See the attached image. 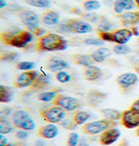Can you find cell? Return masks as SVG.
Masks as SVG:
<instances>
[{"label":"cell","instance_id":"obj_30","mask_svg":"<svg viewBox=\"0 0 139 146\" xmlns=\"http://www.w3.org/2000/svg\"><path fill=\"white\" fill-rule=\"evenodd\" d=\"M82 5H83V9L88 12L97 11L101 7V4L97 0H86V1L83 2Z\"/></svg>","mask_w":139,"mask_h":146},{"label":"cell","instance_id":"obj_4","mask_svg":"<svg viewBox=\"0 0 139 146\" xmlns=\"http://www.w3.org/2000/svg\"><path fill=\"white\" fill-rule=\"evenodd\" d=\"M60 25V30L75 34H86L93 31L92 25L80 18H71L64 21Z\"/></svg>","mask_w":139,"mask_h":146},{"label":"cell","instance_id":"obj_10","mask_svg":"<svg viewBox=\"0 0 139 146\" xmlns=\"http://www.w3.org/2000/svg\"><path fill=\"white\" fill-rule=\"evenodd\" d=\"M121 123L128 130L136 129L139 126V112L131 109L122 112Z\"/></svg>","mask_w":139,"mask_h":146},{"label":"cell","instance_id":"obj_3","mask_svg":"<svg viewBox=\"0 0 139 146\" xmlns=\"http://www.w3.org/2000/svg\"><path fill=\"white\" fill-rule=\"evenodd\" d=\"M11 122L19 130L31 131L36 129V123L29 112L24 110H17L11 114Z\"/></svg>","mask_w":139,"mask_h":146},{"label":"cell","instance_id":"obj_54","mask_svg":"<svg viewBox=\"0 0 139 146\" xmlns=\"http://www.w3.org/2000/svg\"><path fill=\"white\" fill-rule=\"evenodd\" d=\"M137 52H138V53H137V54H138V56H139V50H138V51H137Z\"/></svg>","mask_w":139,"mask_h":146},{"label":"cell","instance_id":"obj_2","mask_svg":"<svg viewBox=\"0 0 139 146\" xmlns=\"http://www.w3.org/2000/svg\"><path fill=\"white\" fill-rule=\"evenodd\" d=\"M68 48V41L63 36L56 33H47L38 38V51H58Z\"/></svg>","mask_w":139,"mask_h":146},{"label":"cell","instance_id":"obj_25","mask_svg":"<svg viewBox=\"0 0 139 146\" xmlns=\"http://www.w3.org/2000/svg\"><path fill=\"white\" fill-rule=\"evenodd\" d=\"M71 118L77 126H80L86 123V122L91 118V114L85 111H77Z\"/></svg>","mask_w":139,"mask_h":146},{"label":"cell","instance_id":"obj_36","mask_svg":"<svg viewBox=\"0 0 139 146\" xmlns=\"http://www.w3.org/2000/svg\"><path fill=\"white\" fill-rule=\"evenodd\" d=\"M131 51V49L126 44H116L113 47V52L116 55H127Z\"/></svg>","mask_w":139,"mask_h":146},{"label":"cell","instance_id":"obj_31","mask_svg":"<svg viewBox=\"0 0 139 146\" xmlns=\"http://www.w3.org/2000/svg\"><path fill=\"white\" fill-rule=\"evenodd\" d=\"M30 6L37 8H49L50 6V0H24Z\"/></svg>","mask_w":139,"mask_h":146},{"label":"cell","instance_id":"obj_44","mask_svg":"<svg viewBox=\"0 0 139 146\" xmlns=\"http://www.w3.org/2000/svg\"><path fill=\"white\" fill-rule=\"evenodd\" d=\"M130 109L133 110V111H136L139 112V99H136V100L130 105Z\"/></svg>","mask_w":139,"mask_h":146},{"label":"cell","instance_id":"obj_26","mask_svg":"<svg viewBox=\"0 0 139 146\" xmlns=\"http://www.w3.org/2000/svg\"><path fill=\"white\" fill-rule=\"evenodd\" d=\"M20 58V54L16 51H2L0 54V60L5 63H11Z\"/></svg>","mask_w":139,"mask_h":146},{"label":"cell","instance_id":"obj_11","mask_svg":"<svg viewBox=\"0 0 139 146\" xmlns=\"http://www.w3.org/2000/svg\"><path fill=\"white\" fill-rule=\"evenodd\" d=\"M120 137H121V131L114 127L101 133L98 137V141L101 145L109 146L116 143L120 138Z\"/></svg>","mask_w":139,"mask_h":146},{"label":"cell","instance_id":"obj_45","mask_svg":"<svg viewBox=\"0 0 139 146\" xmlns=\"http://www.w3.org/2000/svg\"><path fill=\"white\" fill-rule=\"evenodd\" d=\"M77 146H90V143H89V141L85 137H83V138H80V141Z\"/></svg>","mask_w":139,"mask_h":146},{"label":"cell","instance_id":"obj_53","mask_svg":"<svg viewBox=\"0 0 139 146\" xmlns=\"http://www.w3.org/2000/svg\"><path fill=\"white\" fill-rule=\"evenodd\" d=\"M137 43H138V44H139V38H138V40H137Z\"/></svg>","mask_w":139,"mask_h":146},{"label":"cell","instance_id":"obj_43","mask_svg":"<svg viewBox=\"0 0 139 146\" xmlns=\"http://www.w3.org/2000/svg\"><path fill=\"white\" fill-rule=\"evenodd\" d=\"M8 144V139L4 134H0V146H6Z\"/></svg>","mask_w":139,"mask_h":146},{"label":"cell","instance_id":"obj_8","mask_svg":"<svg viewBox=\"0 0 139 146\" xmlns=\"http://www.w3.org/2000/svg\"><path fill=\"white\" fill-rule=\"evenodd\" d=\"M54 105H58L64 109L66 111H74L81 107V101L76 98L67 96L64 94H58L53 101Z\"/></svg>","mask_w":139,"mask_h":146},{"label":"cell","instance_id":"obj_27","mask_svg":"<svg viewBox=\"0 0 139 146\" xmlns=\"http://www.w3.org/2000/svg\"><path fill=\"white\" fill-rule=\"evenodd\" d=\"M82 18H83V20L86 21V22H88V23H97V22H100L103 17V16H100L93 11L91 12H88V11H83L81 16H80Z\"/></svg>","mask_w":139,"mask_h":146},{"label":"cell","instance_id":"obj_37","mask_svg":"<svg viewBox=\"0 0 139 146\" xmlns=\"http://www.w3.org/2000/svg\"><path fill=\"white\" fill-rule=\"evenodd\" d=\"M59 125L62 126L63 128H64L65 130H68V131H74L76 128H77V124L74 123V121L70 118H64L63 121H61L59 123Z\"/></svg>","mask_w":139,"mask_h":146},{"label":"cell","instance_id":"obj_49","mask_svg":"<svg viewBox=\"0 0 139 146\" xmlns=\"http://www.w3.org/2000/svg\"><path fill=\"white\" fill-rule=\"evenodd\" d=\"M117 146H129V143H128V141L127 140H125V139H124L123 141H122Z\"/></svg>","mask_w":139,"mask_h":146},{"label":"cell","instance_id":"obj_18","mask_svg":"<svg viewBox=\"0 0 139 146\" xmlns=\"http://www.w3.org/2000/svg\"><path fill=\"white\" fill-rule=\"evenodd\" d=\"M72 60L76 64L85 68L92 66L95 63L91 54H74L72 56Z\"/></svg>","mask_w":139,"mask_h":146},{"label":"cell","instance_id":"obj_48","mask_svg":"<svg viewBox=\"0 0 139 146\" xmlns=\"http://www.w3.org/2000/svg\"><path fill=\"white\" fill-rule=\"evenodd\" d=\"M6 5H7V2L5 1V0H0V8L3 9V8H5Z\"/></svg>","mask_w":139,"mask_h":146},{"label":"cell","instance_id":"obj_23","mask_svg":"<svg viewBox=\"0 0 139 146\" xmlns=\"http://www.w3.org/2000/svg\"><path fill=\"white\" fill-rule=\"evenodd\" d=\"M14 98V90L11 87L1 84L0 85V102L1 103H10Z\"/></svg>","mask_w":139,"mask_h":146},{"label":"cell","instance_id":"obj_55","mask_svg":"<svg viewBox=\"0 0 139 146\" xmlns=\"http://www.w3.org/2000/svg\"><path fill=\"white\" fill-rule=\"evenodd\" d=\"M19 146H25V145H19Z\"/></svg>","mask_w":139,"mask_h":146},{"label":"cell","instance_id":"obj_32","mask_svg":"<svg viewBox=\"0 0 139 146\" xmlns=\"http://www.w3.org/2000/svg\"><path fill=\"white\" fill-rule=\"evenodd\" d=\"M112 23L110 22L106 18H103V19L98 23V25L97 27V32H107L110 31L112 28Z\"/></svg>","mask_w":139,"mask_h":146},{"label":"cell","instance_id":"obj_17","mask_svg":"<svg viewBox=\"0 0 139 146\" xmlns=\"http://www.w3.org/2000/svg\"><path fill=\"white\" fill-rule=\"evenodd\" d=\"M136 5L135 0H116L113 4V10L116 14L124 13V11H130Z\"/></svg>","mask_w":139,"mask_h":146},{"label":"cell","instance_id":"obj_40","mask_svg":"<svg viewBox=\"0 0 139 146\" xmlns=\"http://www.w3.org/2000/svg\"><path fill=\"white\" fill-rule=\"evenodd\" d=\"M97 35L99 38L102 39L104 42H112L113 43V36L112 32L107 31V32H97Z\"/></svg>","mask_w":139,"mask_h":146},{"label":"cell","instance_id":"obj_41","mask_svg":"<svg viewBox=\"0 0 139 146\" xmlns=\"http://www.w3.org/2000/svg\"><path fill=\"white\" fill-rule=\"evenodd\" d=\"M16 137L19 140H25L29 137V131L24 130H19L16 132Z\"/></svg>","mask_w":139,"mask_h":146},{"label":"cell","instance_id":"obj_52","mask_svg":"<svg viewBox=\"0 0 139 146\" xmlns=\"http://www.w3.org/2000/svg\"><path fill=\"white\" fill-rule=\"evenodd\" d=\"M136 1V6L138 7V9H139V0H135Z\"/></svg>","mask_w":139,"mask_h":146},{"label":"cell","instance_id":"obj_9","mask_svg":"<svg viewBox=\"0 0 139 146\" xmlns=\"http://www.w3.org/2000/svg\"><path fill=\"white\" fill-rule=\"evenodd\" d=\"M39 74L40 73L38 71L33 70L29 71H24L15 78L13 84L17 88H26L31 86L35 80L38 78Z\"/></svg>","mask_w":139,"mask_h":146},{"label":"cell","instance_id":"obj_6","mask_svg":"<svg viewBox=\"0 0 139 146\" xmlns=\"http://www.w3.org/2000/svg\"><path fill=\"white\" fill-rule=\"evenodd\" d=\"M66 111L60 106L53 105L40 111L41 117L48 123H59L66 117Z\"/></svg>","mask_w":139,"mask_h":146},{"label":"cell","instance_id":"obj_5","mask_svg":"<svg viewBox=\"0 0 139 146\" xmlns=\"http://www.w3.org/2000/svg\"><path fill=\"white\" fill-rule=\"evenodd\" d=\"M116 121H110L103 118L101 120L92 121L84 123L82 127V131L84 134L94 136L101 134L106 130L111 129V128L116 127Z\"/></svg>","mask_w":139,"mask_h":146},{"label":"cell","instance_id":"obj_46","mask_svg":"<svg viewBox=\"0 0 139 146\" xmlns=\"http://www.w3.org/2000/svg\"><path fill=\"white\" fill-rule=\"evenodd\" d=\"M130 30H131V31H132V34H133V36H139V27H138L137 25L132 26Z\"/></svg>","mask_w":139,"mask_h":146},{"label":"cell","instance_id":"obj_38","mask_svg":"<svg viewBox=\"0 0 139 146\" xmlns=\"http://www.w3.org/2000/svg\"><path fill=\"white\" fill-rule=\"evenodd\" d=\"M89 98L91 100H92V102H98L101 99L105 98V94L101 92V91H99V90H92L89 92Z\"/></svg>","mask_w":139,"mask_h":146},{"label":"cell","instance_id":"obj_15","mask_svg":"<svg viewBox=\"0 0 139 146\" xmlns=\"http://www.w3.org/2000/svg\"><path fill=\"white\" fill-rule=\"evenodd\" d=\"M132 31L127 28H122L112 31L113 43L116 44H126L132 38Z\"/></svg>","mask_w":139,"mask_h":146},{"label":"cell","instance_id":"obj_56","mask_svg":"<svg viewBox=\"0 0 139 146\" xmlns=\"http://www.w3.org/2000/svg\"><path fill=\"white\" fill-rule=\"evenodd\" d=\"M11 1H16V0H11Z\"/></svg>","mask_w":139,"mask_h":146},{"label":"cell","instance_id":"obj_42","mask_svg":"<svg viewBox=\"0 0 139 146\" xmlns=\"http://www.w3.org/2000/svg\"><path fill=\"white\" fill-rule=\"evenodd\" d=\"M0 114H1V117H6L7 116H9L10 114H11V110L8 107H4L2 109L1 112H0Z\"/></svg>","mask_w":139,"mask_h":146},{"label":"cell","instance_id":"obj_16","mask_svg":"<svg viewBox=\"0 0 139 146\" xmlns=\"http://www.w3.org/2000/svg\"><path fill=\"white\" fill-rule=\"evenodd\" d=\"M69 67V64L59 57L54 56L48 60V69L52 72L62 71L65 69H68Z\"/></svg>","mask_w":139,"mask_h":146},{"label":"cell","instance_id":"obj_19","mask_svg":"<svg viewBox=\"0 0 139 146\" xmlns=\"http://www.w3.org/2000/svg\"><path fill=\"white\" fill-rule=\"evenodd\" d=\"M83 75L86 80H88L90 82H94L98 79H100L103 76V71L99 67L97 66H90L87 67L84 71Z\"/></svg>","mask_w":139,"mask_h":146},{"label":"cell","instance_id":"obj_7","mask_svg":"<svg viewBox=\"0 0 139 146\" xmlns=\"http://www.w3.org/2000/svg\"><path fill=\"white\" fill-rule=\"evenodd\" d=\"M17 17H19L21 22L27 28V31H30L32 34L39 25V17L37 13H35L30 10L19 11L17 13Z\"/></svg>","mask_w":139,"mask_h":146},{"label":"cell","instance_id":"obj_1","mask_svg":"<svg viewBox=\"0 0 139 146\" xmlns=\"http://www.w3.org/2000/svg\"><path fill=\"white\" fill-rule=\"evenodd\" d=\"M34 38V35L25 30H21L16 26L11 27L6 31L0 34L2 44L16 48H25Z\"/></svg>","mask_w":139,"mask_h":146},{"label":"cell","instance_id":"obj_24","mask_svg":"<svg viewBox=\"0 0 139 146\" xmlns=\"http://www.w3.org/2000/svg\"><path fill=\"white\" fill-rule=\"evenodd\" d=\"M101 113L103 118L110 120V121H118V120H121V117H122L121 111L115 109H111V108H106V109L101 110Z\"/></svg>","mask_w":139,"mask_h":146},{"label":"cell","instance_id":"obj_51","mask_svg":"<svg viewBox=\"0 0 139 146\" xmlns=\"http://www.w3.org/2000/svg\"><path fill=\"white\" fill-rule=\"evenodd\" d=\"M136 136L139 137V126L136 128Z\"/></svg>","mask_w":139,"mask_h":146},{"label":"cell","instance_id":"obj_22","mask_svg":"<svg viewBox=\"0 0 139 146\" xmlns=\"http://www.w3.org/2000/svg\"><path fill=\"white\" fill-rule=\"evenodd\" d=\"M50 81H51L50 77L47 74L43 73V74H39L38 78L35 80V82L31 85V87L33 90H44L50 85Z\"/></svg>","mask_w":139,"mask_h":146},{"label":"cell","instance_id":"obj_20","mask_svg":"<svg viewBox=\"0 0 139 146\" xmlns=\"http://www.w3.org/2000/svg\"><path fill=\"white\" fill-rule=\"evenodd\" d=\"M60 19V16L56 11H46L42 16V22L46 25H58Z\"/></svg>","mask_w":139,"mask_h":146},{"label":"cell","instance_id":"obj_50","mask_svg":"<svg viewBox=\"0 0 139 146\" xmlns=\"http://www.w3.org/2000/svg\"><path fill=\"white\" fill-rule=\"evenodd\" d=\"M135 71H136V73L138 75V77H139V64H137L136 66H135Z\"/></svg>","mask_w":139,"mask_h":146},{"label":"cell","instance_id":"obj_34","mask_svg":"<svg viewBox=\"0 0 139 146\" xmlns=\"http://www.w3.org/2000/svg\"><path fill=\"white\" fill-rule=\"evenodd\" d=\"M55 78L58 82H59L61 84H66L71 80V76L70 75L67 71L62 70V71L56 72Z\"/></svg>","mask_w":139,"mask_h":146},{"label":"cell","instance_id":"obj_21","mask_svg":"<svg viewBox=\"0 0 139 146\" xmlns=\"http://www.w3.org/2000/svg\"><path fill=\"white\" fill-rule=\"evenodd\" d=\"M91 55L95 63H103L111 55V50L106 47H101L93 51Z\"/></svg>","mask_w":139,"mask_h":146},{"label":"cell","instance_id":"obj_13","mask_svg":"<svg viewBox=\"0 0 139 146\" xmlns=\"http://www.w3.org/2000/svg\"><path fill=\"white\" fill-rule=\"evenodd\" d=\"M123 26H135L139 25V11H126L117 16Z\"/></svg>","mask_w":139,"mask_h":146},{"label":"cell","instance_id":"obj_33","mask_svg":"<svg viewBox=\"0 0 139 146\" xmlns=\"http://www.w3.org/2000/svg\"><path fill=\"white\" fill-rule=\"evenodd\" d=\"M35 67H36V64L30 61H21L16 64V68L17 70H23V71L32 70Z\"/></svg>","mask_w":139,"mask_h":146},{"label":"cell","instance_id":"obj_39","mask_svg":"<svg viewBox=\"0 0 139 146\" xmlns=\"http://www.w3.org/2000/svg\"><path fill=\"white\" fill-rule=\"evenodd\" d=\"M83 43L86 45H91V46H97V45H102L103 44L104 41H103L100 38H86Z\"/></svg>","mask_w":139,"mask_h":146},{"label":"cell","instance_id":"obj_47","mask_svg":"<svg viewBox=\"0 0 139 146\" xmlns=\"http://www.w3.org/2000/svg\"><path fill=\"white\" fill-rule=\"evenodd\" d=\"M35 146H46V145H45L44 141H43V140H38L36 142V143H35Z\"/></svg>","mask_w":139,"mask_h":146},{"label":"cell","instance_id":"obj_12","mask_svg":"<svg viewBox=\"0 0 139 146\" xmlns=\"http://www.w3.org/2000/svg\"><path fill=\"white\" fill-rule=\"evenodd\" d=\"M59 133L58 127L56 123H47L39 127L38 130V136L43 139H53Z\"/></svg>","mask_w":139,"mask_h":146},{"label":"cell","instance_id":"obj_29","mask_svg":"<svg viewBox=\"0 0 139 146\" xmlns=\"http://www.w3.org/2000/svg\"><path fill=\"white\" fill-rule=\"evenodd\" d=\"M58 91L57 90H50L45 91V92H41L38 95V99L42 102L49 103V102H53L56 97L58 96Z\"/></svg>","mask_w":139,"mask_h":146},{"label":"cell","instance_id":"obj_14","mask_svg":"<svg viewBox=\"0 0 139 146\" xmlns=\"http://www.w3.org/2000/svg\"><path fill=\"white\" fill-rule=\"evenodd\" d=\"M138 81V75L136 73L126 72L118 76L116 82L122 89H128L135 85Z\"/></svg>","mask_w":139,"mask_h":146},{"label":"cell","instance_id":"obj_35","mask_svg":"<svg viewBox=\"0 0 139 146\" xmlns=\"http://www.w3.org/2000/svg\"><path fill=\"white\" fill-rule=\"evenodd\" d=\"M80 141V137L77 132H71L68 135L66 143L68 146H77Z\"/></svg>","mask_w":139,"mask_h":146},{"label":"cell","instance_id":"obj_28","mask_svg":"<svg viewBox=\"0 0 139 146\" xmlns=\"http://www.w3.org/2000/svg\"><path fill=\"white\" fill-rule=\"evenodd\" d=\"M13 123L10 122L7 117H0V134H9L13 131Z\"/></svg>","mask_w":139,"mask_h":146}]
</instances>
